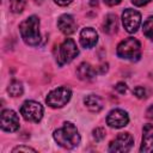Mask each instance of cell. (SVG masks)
I'll return each instance as SVG.
<instances>
[{
	"mask_svg": "<svg viewBox=\"0 0 153 153\" xmlns=\"http://www.w3.org/2000/svg\"><path fill=\"white\" fill-rule=\"evenodd\" d=\"M128 122H129L128 114L121 109L111 110L106 117V123L112 128H122L127 126Z\"/></svg>",
	"mask_w": 153,
	"mask_h": 153,
	"instance_id": "obj_10",
	"label": "cell"
},
{
	"mask_svg": "<svg viewBox=\"0 0 153 153\" xmlns=\"http://www.w3.org/2000/svg\"><path fill=\"white\" fill-rule=\"evenodd\" d=\"M39 19L36 16H30L19 25V31L23 41L29 45H38L41 42Z\"/></svg>",
	"mask_w": 153,
	"mask_h": 153,
	"instance_id": "obj_2",
	"label": "cell"
},
{
	"mask_svg": "<svg viewBox=\"0 0 153 153\" xmlns=\"http://www.w3.org/2000/svg\"><path fill=\"white\" fill-rule=\"evenodd\" d=\"M146 117L149 120H153V105H151L147 110H146Z\"/></svg>",
	"mask_w": 153,
	"mask_h": 153,
	"instance_id": "obj_25",
	"label": "cell"
},
{
	"mask_svg": "<svg viewBox=\"0 0 153 153\" xmlns=\"http://www.w3.org/2000/svg\"><path fill=\"white\" fill-rule=\"evenodd\" d=\"M117 27H118V23H117V17L112 13L108 14L103 22V31L105 33H109V35H112L117 31Z\"/></svg>",
	"mask_w": 153,
	"mask_h": 153,
	"instance_id": "obj_16",
	"label": "cell"
},
{
	"mask_svg": "<svg viewBox=\"0 0 153 153\" xmlns=\"http://www.w3.org/2000/svg\"><path fill=\"white\" fill-rule=\"evenodd\" d=\"M134 145V139L129 133H120L110 142L109 152H128Z\"/></svg>",
	"mask_w": 153,
	"mask_h": 153,
	"instance_id": "obj_7",
	"label": "cell"
},
{
	"mask_svg": "<svg viewBox=\"0 0 153 153\" xmlns=\"http://www.w3.org/2000/svg\"><path fill=\"white\" fill-rule=\"evenodd\" d=\"M106 71H108V63H103L98 68V73H100V74H104Z\"/></svg>",
	"mask_w": 153,
	"mask_h": 153,
	"instance_id": "obj_26",
	"label": "cell"
},
{
	"mask_svg": "<svg viewBox=\"0 0 153 153\" xmlns=\"http://www.w3.org/2000/svg\"><path fill=\"white\" fill-rule=\"evenodd\" d=\"M91 5L92 6H97L98 5V1L97 0H91Z\"/></svg>",
	"mask_w": 153,
	"mask_h": 153,
	"instance_id": "obj_29",
	"label": "cell"
},
{
	"mask_svg": "<svg viewBox=\"0 0 153 153\" xmlns=\"http://www.w3.org/2000/svg\"><path fill=\"white\" fill-rule=\"evenodd\" d=\"M141 152H153V124H145L142 129V142L140 147Z\"/></svg>",
	"mask_w": 153,
	"mask_h": 153,
	"instance_id": "obj_13",
	"label": "cell"
},
{
	"mask_svg": "<svg viewBox=\"0 0 153 153\" xmlns=\"http://www.w3.org/2000/svg\"><path fill=\"white\" fill-rule=\"evenodd\" d=\"M142 30H143V35L147 38L153 41V17H149L148 19H146V22L143 23Z\"/></svg>",
	"mask_w": 153,
	"mask_h": 153,
	"instance_id": "obj_19",
	"label": "cell"
},
{
	"mask_svg": "<svg viewBox=\"0 0 153 153\" xmlns=\"http://www.w3.org/2000/svg\"><path fill=\"white\" fill-rule=\"evenodd\" d=\"M133 93H134L137 98H146V94H147L146 88L142 87V86H136V87L133 90Z\"/></svg>",
	"mask_w": 153,
	"mask_h": 153,
	"instance_id": "obj_21",
	"label": "cell"
},
{
	"mask_svg": "<svg viewBox=\"0 0 153 153\" xmlns=\"http://www.w3.org/2000/svg\"><path fill=\"white\" fill-rule=\"evenodd\" d=\"M98 41V33L92 27H85L80 32V43L84 48H93Z\"/></svg>",
	"mask_w": 153,
	"mask_h": 153,
	"instance_id": "obj_12",
	"label": "cell"
},
{
	"mask_svg": "<svg viewBox=\"0 0 153 153\" xmlns=\"http://www.w3.org/2000/svg\"><path fill=\"white\" fill-rule=\"evenodd\" d=\"M71 96H72V92L68 87L60 86L57 88L51 90L48 93L45 102L51 108H62L63 105H66L69 102Z\"/></svg>",
	"mask_w": 153,
	"mask_h": 153,
	"instance_id": "obj_5",
	"label": "cell"
},
{
	"mask_svg": "<svg viewBox=\"0 0 153 153\" xmlns=\"http://www.w3.org/2000/svg\"><path fill=\"white\" fill-rule=\"evenodd\" d=\"M96 73H97V71L90 63H86V62L80 63L76 69V75L81 80H91L96 76Z\"/></svg>",
	"mask_w": 153,
	"mask_h": 153,
	"instance_id": "obj_14",
	"label": "cell"
},
{
	"mask_svg": "<svg viewBox=\"0 0 153 153\" xmlns=\"http://www.w3.org/2000/svg\"><path fill=\"white\" fill-rule=\"evenodd\" d=\"M151 0H131V2L135 5V6H145Z\"/></svg>",
	"mask_w": 153,
	"mask_h": 153,
	"instance_id": "obj_24",
	"label": "cell"
},
{
	"mask_svg": "<svg viewBox=\"0 0 153 153\" xmlns=\"http://www.w3.org/2000/svg\"><path fill=\"white\" fill-rule=\"evenodd\" d=\"M78 54H79V50H78L75 42L72 38H66L57 48L56 61L60 66H62V65L69 63L72 60H74Z\"/></svg>",
	"mask_w": 153,
	"mask_h": 153,
	"instance_id": "obj_4",
	"label": "cell"
},
{
	"mask_svg": "<svg viewBox=\"0 0 153 153\" xmlns=\"http://www.w3.org/2000/svg\"><path fill=\"white\" fill-rule=\"evenodd\" d=\"M12 152L13 153H16V152H36V149H33L31 147H26V146H18V147L13 148Z\"/></svg>",
	"mask_w": 153,
	"mask_h": 153,
	"instance_id": "obj_23",
	"label": "cell"
},
{
	"mask_svg": "<svg viewBox=\"0 0 153 153\" xmlns=\"http://www.w3.org/2000/svg\"><path fill=\"white\" fill-rule=\"evenodd\" d=\"M20 114L26 121L39 122L43 117V106L35 100H26L20 108Z\"/></svg>",
	"mask_w": 153,
	"mask_h": 153,
	"instance_id": "obj_6",
	"label": "cell"
},
{
	"mask_svg": "<svg viewBox=\"0 0 153 153\" xmlns=\"http://www.w3.org/2000/svg\"><path fill=\"white\" fill-rule=\"evenodd\" d=\"M122 22H123L124 29L129 33L136 32V30L139 29L140 23H141V14L135 10L127 8L122 13Z\"/></svg>",
	"mask_w": 153,
	"mask_h": 153,
	"instance_id": "obj_8",
	"label": "cell"
},
{
	"mask_svg": "<svg viewBox=\"0 0 153 153\" xmlns=\"http://www.w3.org/2000/svg\"><path fill=\"white\" fill-rule=\"evenodd\" d=\"M93 137H94V140L96 141H102L104 137H105V135H106V131H105V129L104 128H102V127H98V128H96V129H93Z\"/></svg>",
	"mask_w": 153,
	"mask_h": 153,
	"instance_id": "obj_20",
	"label": "cell"
},
{
	"mask_svg": "<svg viewBox=\"0 0 153 153\" xmlns=\"http://www.w3.org/2000/svg\"><path fill=\"white\" fill-rule=\"evenodd\" d=\"M7 91L12 97H20L23 94V85L18 80H12L7 87Z\"/></svg>",
	"mask_w": 153,
	"mask_h": 153,
	"instance_id": "obj_17",
	"label": "cell"
},
{
	"mask_svg": "<svg viewBox=\"0 0 153 153\" xmlns=\"http://www.w3.org/2000/svg\"><path fill=\"white\" fill-rule=\"evenodd\" d=\"M57 26L65 35H72L76 30V23L71 14H62L57 20Z\"/></svg>",
	"mask_w": 153,
	"mask_h": 153,
	"instance_id": "obj_11",
	"label": "cell"
},
{
	"mask_svg": "<svg viewBox=\"0 0 153 153\" xmlns=\"http://www.w3.org/2000/svg\"><path fill=\"white\" fill-rule=\"evenodd\" d=\"M19 128V117L13 110H2L1 129L5 131H16Z\"/></svg>",
	"mask_w": 153,
	"mask_h": 153,
	"instance_id": "obj_9",
	"label": "cell"
},
{
	"mask_svg": "<svg viewBox=\"0 0 153 153\" xmlns=\"http://www.w3.org/2000/svg\"><path fill=\"white\" fill-rule=\"evenodd\" d=\"M57 5H60V6H66V5H68V4H71L73 0H54Z\"/></svg>",
	"mask_w": 153,
	"mask_h": 153,
	"instance_id": "obj_28",
	"label": "cell"
},
{
	"mask_svg": "<svg viewBox=\"0 0 153 153\" xmlns=\"http://www.w3.org/2000/svg\"><path fill=\"white\" fill-rule=\"evenodd\" d=\"M26 5V0H10V11L13 13H20Z\"/></svg>",
	"mask_w": 153,
	"mask_h": 153,
	"instance_id": "obj_18",
	"label": "cell"
},
{
	"mask_svg": "<svg viewBox=\"0 0 153 153\" xmlns=\"http://www.w3.org/2000/svg\"><path fill=\"white\" fill-rule=\"evenodd\" d=\"M55 141L66 149H72L80 143V135L72 122H65L63 126L54 131Z\"/></svg>",
	"mask_w": 153,
	"mask_h": 153,
	"instance_id": "obj_1",
	"label": "cell"
},
{
	"mask_svg": "<svg viewBox=\"0 0 153 153\" xmlns=\"http://www.w3.org/2000/svg\"><path fill=\"white\" fill-rule=\"evenodd\" d=\"M84 103H85L86 108L92 112H99L103 109V100L100 97H98L96 94L86 96L84 99Z\"/></svg>",
	"mask_w": 153,
	"mask_h": 153,
	"instance_id": "obj_15",
	"label": "cell"
},
{
	"mask_svg": "<svg viewBox=\"0 0 153 153\" xmlns=\"http://www.w3.org/2000/svg\"><path fill=\"white\" fill-rule=\"evenodd\" d=\"M117 55L121 59L137 61L141 57V45L140 42L134 37H128L123 39L117 45Z\"/></svg>",
	"mask_w": 153,
	"mask_h": 153,
	"instance_id": "obj_3",
	"label": "cell"
},
{
	"mask_svg": "<svg viewBox=\"0 0 153 153\" xmlns=\"http://www.w3.org/2000/svg\"><path fill=\"white\" fill-rule=\"evenodd\" d=\"M115 90H116L118 93L124 94V93H127L128 87H127V85H126L124 82H117V84H116V86H115Z\"/></svg>",
	"mask_w": 153,
	"mask_h": 153,
	"instance_id": "obj_22",
	"label": "cell"
},
{
	"mask_svg": "<svg viewBox=\"0 0 153 153\" xmlns=\"http://www.w3.org/2000/svg\"><path fill=\"white\" fill-rule=\"evenodd\" d=\"M122 0H104V2L109 6H115V5H118Z\"/></svg>",
	"mask_w": 153,
	"mask_h": 153,
	"instance_id": "obj_27",
	"label": "cell"
}]
</instances>
